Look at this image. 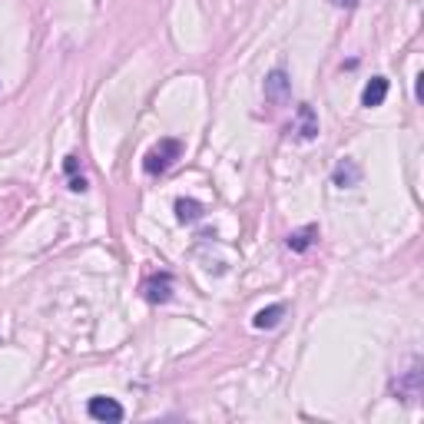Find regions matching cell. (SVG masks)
I'll list each match as a JSON object with an SVG mask.
<instances>
[{"label": "cell", "mask_w": 424, "mask_h": 424, "mask_svg": "<svg viewBox=\"0 0 424 424\" xmlns=\"http://www.w3.org/2000/svg\"><path fill=\"white\" fill-rule=\"evenodd\" d=\"M332 183H335L338 189H355V186L361 183V166L355 163V159H341V163L335 166V173H332Z\"/></svg>", "instance_id": "obj_7"}, {"label": "cell", "mask_w": 424, "mask_h": 424, "mask_svg": "<svg viewBox=\"0 0 424 424\" xmlns=\"http://www.w3.org/2000/svg\"><path fill=\"white\" fill-rule=\"evenodd\" d=\"M335 7H358V0H332Z\"/></svg>", "instance_id": "obj_14"}, {"label": "cell", "mask_w": 424, "mask_h": 424, "mask_svg": "<svg viewBox=\"0 0 424 424\" xmlns=\"http://www.w3.org/2000/svg\"><path fill=\"white\" fill-rule=\"evenodd\" d=\"M384 97H388V80H384V76H371L368 87L361 90V103H365V107H381Z\"/></svg>", "instance_id": "obj_8"}, {"label": "cell", "mask_w": 424, "mask_h": 424, "mask_svg": "<svg viewBox=\"0 0 424 424\" xmlns=\"http://www.w3.org/2000/svg\"><path fill=\"white\" fill-rule=\"evenodd\" d=\"M63 169H66V173H70V176H76V169H80V159H76V156H66Z\"/></svg>", "instance_id": "obj_13"}, {"label": "cell", "mask_w": 424, "mask_h": 424, "mask_svg": "<svg viewBox=\"0 0 424 424\" xmlns=\"http://www.w3.org/2000/svg\"><path fill=\"white\" fill-rule=\"evenodd\" d=\"M394 394H398V398H404V401L421 398V361H414L411 368H408L401 378L394 381Z\"/></svg>", "instance_id": "obj_5"}, {"label": "cell", "mask_w": 424, "mask_h": 424, "mask_svg": "<svg viewBox=\"0 0 424 424\" xmlns=\"http://www.w3.org/2000/svg\"><path fill=\"white\" fill-rule=\"evenodd\" d=\"M143 295H146V298H150L152 305L169 302V298H173V275H169V272H156V275H150V279L143 282Z\"/></svg>", "instance_id": "obj_4"}, {"label": "cell", "mask_w": 424, "mask_h": 424, "mask_svg": "<svg viewBox=\"0 0 424 424\" xmlns=\"http://www.w3.org/2000/svg\"><path fill=\"white\" fill-rule=\"evenodd\" d=\"M176 216H179V222H196L202 216V206H199L196 199H179L176 202Z\"/></svg>", "instance_id": "obj_11"}, {"label": "cell", "mask_w": 424, "mask_h": 424, "mask_svg": "<svg viewBox=\"0 0 424 424\" xmlns=\"http://www.w3.org/2000/svg\"><path fill=\"white\" fill-rule=\"evenodd\" d=\"M292 97V80L285 70H272V73L265 76V99L269 103H285V99Z\"/></svg>", "instance_id": "obj_6"}, {"label": "cell", "mask_w": 424, "mask_h": 424, "mask_svg": "<svg viewBox=\"0 0 424 424\" xmlns=\"http://www.w3.org/2000/svg\"><path fill=\"white\" fill-rule=\"evenodd\" d=\"M282 315H285V305H282V302H275V305H269V308L255 312L252 325L259 328V332H265V328H275V325H279V322H282Z\"/></svg>", "instance_id": "obj_10"}, {"label": "cell", "mask_w": 424, "mask_h": 424, "mask_svg": "<svg viewBox=\"0 0 424 424\" xmlns=\"http://www.w3.org/2000/svg\"><path fill=\"white\" fill-rule=\"evenodd\" d=\"M289 133H292L295 140H302V143L315 140V136H318V113L308 107V103H302V107L295 109V120H292V126H289Z\"/></svg>", "instance_id": "obj_2"}, {"label": "cell", "mask_w": 424, "mask_h": 424, "mask_svg": "<svg viewBox=\"0 0 424 424\" xmlns=\"http://www.w3.org/2000/svg\"><path fill=\"white\" fill-rule=\"evenodd\" d=\"M179 156H183V143H179V140H159L150 152H146L143 169H146L150 176H159V173H166V169H169Z\"/></svg>", "instance_id": "obj_1"}, {"label": "cell", "mask_w": 424, "mask_h": 424, "mask_svg": "<svg viewBox=\"0 0 424 424\" xmlns=\"http://www.w3.org/2000/svg\"><path fill=\"white\" fill-rule=\"evenodd\" d=\"M87 414L93 418V421H103V424H116L123 421V404L120 401H113V398H90L87 404Z\"/></svg>", "instance_id": "obj_3"}, {"label": "cell", "mask_w": 424, "mask_h": 424, "mask_svg": "<svg viewBox=\"0 0 424 424\" xmlns=\"http://www.w3.org/2000/svg\"><path fill=\"white\" fill-rule=\"evenodd\" d=\"M70 189L73 193H87V179L83 176H70Z\"/></svg>", "instance_id": "obj_12"}, {"label": "cell", "mask_w": 424, "mask_h": 424, "mask_svg": "<svg viewBox=\"0 0 424 424\" xmlns=\"http://www.w3.org/2000/svg\"><path fill=\"white\" fill-rule=\"evenodd\" d=\"M318 229L315 226H305V229H295V232H289V239H285V246L292 252H308L312 249V242H315Z\"/></svg>", "instance_id": "obj_9"}]
</instances>
